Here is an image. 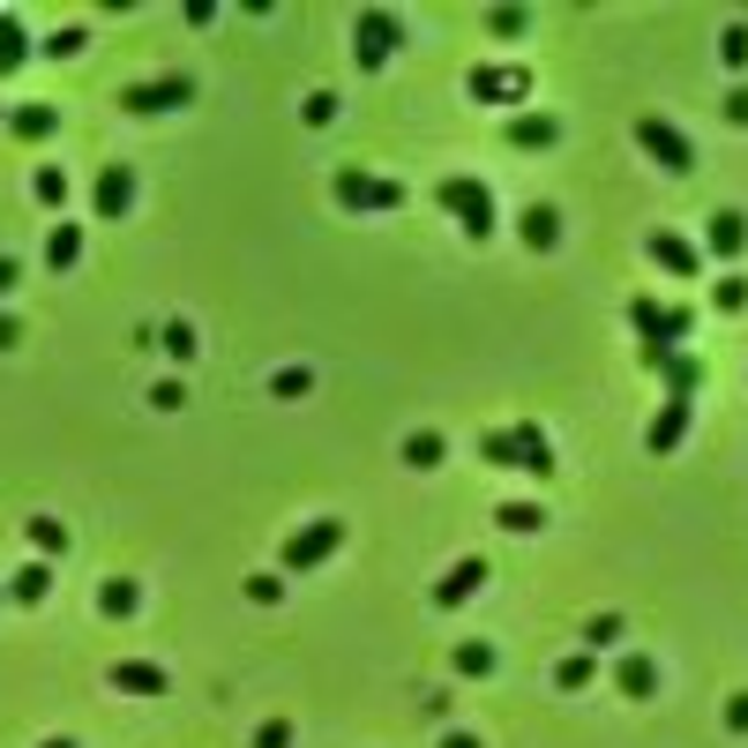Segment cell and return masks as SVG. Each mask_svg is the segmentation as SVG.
<instances>
[{
	"label": "cell",
	"mask_w": 748,
	"mask_h": 748,
	"mask_svg": "<svg viewBox=\"0 0 748 748\" xmlns=\"http://www.w3.org/2000/svg\"><path fill=\"white\" fill-rule=\"evenodd\" d=\"M31 195H38L45 209H68V172H60V166H38V172H31Z\"/></svg>",
	"instance_id": "cell-26"
},
{
	"label": "cell",
	"mask_w": 748,
	"mask_h": 748,
	"mask_svg": "<svg viewBox=\"0 0 748 748\" xmlns=\"http://www.w3.org/2000/svg\"><path fill=\"white\" fill-rule=\"evenodd\" d=\"M307 389H315V374H307V367H277V374H270V397H307Z\"/></svg>",
	"instance_id": "cell-35"
},
{
	"label": "cell",
	"mask_w": 748,
	"mask_h": 748,
	"mask_svg": "<svg viewBox=\"0 0 748 748\" xmlns=\"http://www.w3.org/2000/svg\"><path fill=\"white\" fill-rule=\"evenodd\" d=\"M45 591H53V562H23V569L8 577V599H15V607H38Z\"/></svg>",
	"instance_id": "cell-20"
},
{
	"label": "cell",
	"mask_w": 748,
	"mask_h": 748,
	"mask_svg": "<svg viewBox=\"0 0 748 748\" xmlns=\"http://www.w3.org/2000/svg\"><path fill=\"white\" fill-rule=\"evenodd\" d=\"M614 689H622L628 704H651V696H659V659H651V651H628V659L614 666Z\"/></svg>",
	"instance_id": "cell-15"
},
{
	"label": "cell",
	"mask_w": 748,
	"mask_h": 748,
	"mask_svg": "<svg viewBox=\"0 0 748 748\" xmlns=\"http://www.w3.org/2000/svg\"><path fill=\"white\" fill-rule=\"evenodd\" d=\"M711 299H718V315H741V307H748V277H741V270H726V277L711 285Z\"/></svg>",
	"instance_id": "cell-29"
},
{
	"label": "cell",
	"mask_w": 748,
	"mask_h": 748,
	"mask_svg": "<svg viewBox=\"0 0 748 748\" xmlns=\"http://www.w3.org/2000/svg\"><path fill=\"white\" fill-rule=\"evenodd\" d=\"M113 689H121V696H143V704H158V696H172V673H166V666H150V659H121V666H113Z\"/></svg>",
	"instance_id": "cell-12"
},
{
	"label": "cell",
	"mask_w": 748,
	"mask_h": 748,
	"mask_svg": "<svg viewBox=\"0 0 748 748\" xmlns=\"http://www.w3.org/2000/svg\"><path fill=\"white\" fill-rule=\"evenodd\" d=\"M8 127H15V143H45V135L60 127V105H15Z\"/></svg>",
	"instance_id": "cell-21"
},
{
	"label": "cell",
	"mask_w": 748,
	"mask_h": 748,
	"mask_svg": "<svg viewBox=\"0 0 748 748\" xmlns=\"http://www.w3.org/2000/svg\"><path fill=\"white\" fill-rule=\"evenodd\" d=\"M38 748H76V741H38Z\"/></svg>",
	"instance_id": "cell-47"
},
{
	"label": "cell",
	"mask_w": 748,
	"mask_h": 748,
	"mask_svg": "<svg viewBox=\"0 0 748 748\" xmlns=\"http://www.w3.org/2000/svg\"><path fill=\"white\" fill-rule=\"evenodd\" d=\"M718 60H726V68H748V23H726V31H718Z\"/></svg>",
	"instance_id": "cell-32"
},
{
	"label": "cell",
	"mask_w": 748,
	"mask_h": 748,
	"mask_svg": "<svg viewBox=\"0 0 748 748\" xmlns=\"http://www.w3.org/2000/svg\"><path fill=\"white\" fill-rule=\"evenodd\" d=\"M464 90H472L479 105H524V98H532V68H517V60H479V68L464 76Z\"/></svg>",
	"instance_id": "cell-8"
},
{
	"label": "cell",
	"mask_w": 748,
	"mask_h": 748,
	"mask_svg": "<svg viewBox=\"0 0 748 748\" xmlns=\"http://www.w3.org/2000/svg\"><path fill=\"white\" fill-rule=\"evenodd\" d=\"M487 31H495V38H524V31H532V15H524V8H495V15H487Z\"/></svg>",
	"instance_id": "cell-38"
},
{
	"label": "cell",
	"mask_w": 748,
	"mask_h": 748,
	"mask_svg": "<svg viewBox=\"0 0 748 748\" xmlns=\"http://www.w3.org/2000/svg\"><path fill=\"white\" fill-rule=\"evenodd\" d=\"M188 98H195V83H188V76L172 68V76H143V83H121V113H143V121H150V113H172V105H188Z\"/></svg>",
	"instance_id": "cell-9"
},
{
	"label": "cell",
	"mask_w": 748,
	"mask_h": 748,
	"mask_svg": "<svg viewBox=\"0 0 748 748\" xmlns=\"http://www.w3.org/2000/svg\"><path fill=\"white\" fill-rule=\"evenodd\" d=\"M509 143H517V150H554V143H562V121H554V113H517V121H509Z\"/></svg>",
	"instance_id": "cell-18"
},
{
	"label": "cell",
	"mask_w": 748,
	"mask_h": 748,
	"mask_svg": "<svg viewBox=\"0 0 748 748\" xmlns=\"http://www.w3.org/2000/svg\"><path fill=\"white\" fill-rule=\"evenodd\" d=\"M45 262H53V270H76V262H83V225L60 217V225L45 233Z\"/></svg>",
	"instance_id": "cell-22"
},
{
	"label": "cell",
	"mask_w": 748,
	"mask_h": 748,
	"mask_svg": "<svg viewBox=\"0 0 748 748\" xmlns=\"http://www.w3.org/2000/svg\"><path fill=\"white\" fill-rule=\"evenodd\" d=\"M83 45H90V31H83V23H68V31H53V38H45V53H53V60H76Z\"/></svg>",
	"instance_id": "cell-34"
},
{
	"label": "cell",
	"mask_w": 748,
	"mask_h": 748,
	"mask_svg": "<svg viewBox=\"0 0 748 748\" xmlns=\"http://www.w3.org/2000/svg\"><path fill=\"white\" fill-rule=\"evenodd\" d=\"M479 457L501 464V472H532V479H546V472H554V442H546L532 419H517V427H495V434H479Z\"/></svg>",
	"instance_id": "cell-2"
},
{
	"label": "cell",
	"mask_w": 748,
	"mask_h": 748,
	"mask_svg": "<svg viewBox=\"0 0 748 748\" xmlns=\"http://www.w3.org/2000/svg\"><path fill=\"white\" fill-rule=\"evenodd\" d=\"M23 60H31V38H23V23H15V15H0V83H8Z\"/></svg>",
	"instance_id": "cell-23"
},
{
	"label": "cell",
	"mask_w": 748,
	"mask_h": 748,
	"mask_svg": "<svg viewBox=\"0 0 748 748\" xmlns=\"http://www.w3.org/2000/svg\"><path fill=\"white\" fill-rule=\"evenodd\" d=\"M337 121V98L330 90H315V98H307V127H330Z\"/></svg>",
	"instance_id": "cell-40"
},
{
	"label": "cell",
	"mask_w": 748,
	"mask_h": 748,
	"mask_svg": "<svg viewBox=\"0 0 748 748\" xmlns=\"http://www.w3.org/2000/svg\"><path fill=\"white\" fill-rule=\"evenodd\" d=\"M8 344H23V330H15V322L0 315V352H8Z\"/></svg>",
	"instance_id": "cell-46"
},
{
	"label": "cell",
	"mask_w": 748,
	"mask_h": 748,
	"mask_svg": "<svg viewBox=\"0 0 748 748\" xmlns=\"http://www.w3.org/2000/svg\"><path fill=\"white\" fill-rule=\"evenodd\" d=\"M457 673H495V644H479V636L457 644Z\"/></svg>",
	"instance_id": "cell-37"
},
{
	"label": "cell",
	"mask_w": 748,
	"mask_h": 748,
	"mask_svg": "<svg viewBox=\"0 0 748 748\" xmlns=\"http://www.w3.org/2000/svg\"><path fill=\"white\" fill-rule=\"evenodd\" d=\"M689 419H696V397H666V405H659V419L644 427V450H651V457L681 450V442H689Z\"/></svg>",
	"instance_id": "cell-10"
},
{
	"label": "cell",
	"mask_w": 748,
	"mask_h": 748,
	"mask_svg": "<svg viewBox=\"0 0 748 748\" xmlns=\"http://www.w3.org/2000/svg\"><path fill=\"white\" fill-rule=\"evenodd\" d=\"M254 748H292V718H262L254 726Z\"/></svg>",
	"instance_id": "cell-39"
},
{
	"label": "cell",
	"mask_w": 748,
	"mask_h": 748,
	"mask_svg": "<svg viewBox=\"0 0 748 748\" xmlns=\"http://www.w3.org/2000/svg\"><path fill=\"white\" fill-rule=\"evenodd\" d=\"M442 748H479V734H464V726H450V734H442Z\"/></svg>",
	"instance_id": "cell-45"
},
{
	"label": "cell",
	"mask_w": 748,
	"mask_h": 748,
	"mask_svg": "<svg viewBox=\"0 0 748 748\" xmlns=\"http://www.w3.org/2000/svg\"><path fill=\"white\" fill-rule=\"evenodd\" d=\"M405 464H412V472H434V464H442V434H434V427L405 434Z\"/></svg>",
	"instance_id": "cell-25"
},
{
	"label": "cell",
	"mask_w": 748,
	"mask_h": 748,
	"mask_svg": "<svg viewBox=\"0 0 748 748\" xmlns=\"http://www.w3.org/2000/svg\"><path fill=\"white\" fill-rule=\"evenodd\" d=\"M659 382H666V397H696L704 389V360L696 352H673V360H659Z\"/></svg>",
	"instance_id": "cell-19"
},
{
	"label": "cell",
	"mask_w": 748,
	"mask_h": 748,
	"mask_svg": "<svg viewBox=\"0 0 748 748\" xmlns=\"http://www.w3.org/2000/svg\"><path fill=\"white\" fill-rule=\"evenodd\" d=\"M726 726H734V734H748V689H741V696H726Z\"/></svg>",
	"instance_id": "cell-43"
},
{
	"label": "cell",
	"mask_w": 748,
	"mask_h": 748,
	"mask_svg": "<svg viewBox=\"0 0 748 748\" xmlns=\"http://www.w3.org/2000/svg\"><path fill=\"white\" fill-rule=\"evenodd\" d=\"M330 195H337V209H367V217H382V209H405V188L397 180H382V172H360V166H337V180H330Z\"/></svg>",
	"instance_id": "cell-4"
},
{
	"label": "cell",
	"mask_w": 748,
	"mask_h": 748,
	"mask_svg": "<svg viewBox=\"0 0 748 748\" xmlns=\"http://www.w3.org/2000/svg\"><path fill=\"white\" fill-rule=\"evenodd\" d=\"M434 203L457 217V233L464 240H487L501 217H495V195H487V180H472V172H450L442 188H434Z\"/></svg>",
	"instance_id": "cell-3"
},
{
	"label": "cell",
	"mask_w": 748,
	"mask_h": 748,
	"mask_svg": "<svg viewBox=\"0 0 748 748\" xmlns=\"http://www.w3.org/2000/svg\"><path fill=\"white\" fill-rule=\"evenodd\" d=\"M248 599H254V607H277V599H285V569H262V577H248Z\"/></svg>",
	"instance_id": "cell-36"
},
{
	"label": "cell",
	"mask_w": 748,
	"mask_h": 748,
	"mask_svg": "<svg viewBox=\"0 0 748 748\" xmlns=\"http://www.w3.org/2000/svg\"><path fill=\"white\" fill-rule=\"evenodd\" d=\"M628 330L644 337V344H636V360H644V367L659 374V360H673V352L689 344L696 315H689V307H659V299L644 292V299H628Z\"/></svg>",
	"instance_id": "cell-1"
},
{
	"label": "cell",
	"mask_w": 748,
	"mask_h": 748,
	"mask_svg": "<svg viewBox=\"0 0 748 748\" xmlns=\"http://www.w3.org/2000/svg\"><path fill=\"white\" fill-rule=\"evenodd\" d=\"M591 666H599L591 651H577V659H562V666H554V689H569V696H577L583 681H591Z\"/></svg>",
	"instance_id": "cell-31"
},
{
	"label": "cell",
	"mask_w": 748,
	"mask_h": 748,
	"mask_svg": "<svg viewBox=\"0 0 748 748\" xmlns=\"http://www.w3.org/2000/svg\"><path fill=\"white\" fill-rule=\"evenodd\" d=\"M726 121H734V127H748V83H734V90H726Z\"/></svg>",
	"instance_id": "cell-42"
},
{
	"label": "cell",
	"mask_w": 748,
	"mask_h": 748,
	"mask_svg": "<svg viewBox=\"0 0 748 748\" xmlns=\"http://www.w3.org/2000/svg\"><path fill=\"white\" fill-rule=\"evenodd\" d=\"M495 524H501V532H540V524H546V509H540V501H501V509H495Z\"/></svg>",
	"instance_id": "cell-28"
},
{
	"label": "cell",
	"mask_w": 748,
	"mask_h": 748,
	"mask_svg": "<svg viewBox=\"0 0 748 748\" xmlns=\"http://www.w3.org/2000/svg\"><path fill=\"white\" fill-rule=\"evenodd\" d=\"M150 405H158V412H180V405H188V389H180V382H158V389H150Z\"/></svg>",
	"instance_id": "cell-41"
},
{
	"label": "cell",
	"mask_w": 748,
	"mask_h": 748,
	"mask_svg": "<svg viewBox=\"0 0 748 748\" xmlns=\"http://www.w3.org/2000/svg\"><path fill=\"white\" fill-rule=\"evenodd\" d=\"M31 546H38V562L68 554V524H60V517H31Z\"/></svg>",
	"instance_id": "cell-27"
},
{
	"label": "cell",
	"mask_w": 748,
	"mask_h": 748,
	"mask_svg": "<svg viewBox=\"0 0 748 748\" xmlns=\"http://www.w3.org/2000/svg\"><path fill=\"white\" fill-rule=\"evenodd\" d=\"M158 352H172V360L188 367V360H195L203 344H195V330H188V322H166V330H158Z\"/></svg>",
	"instance_id": "cell-30"
},
{
	"label": "cell",
	"mask_w": 748,
	"mask_h": 748,
	"mask_svg": "<svg viewBox=\"0 0 748 748\" xmlns=\"http://www.w3.org/2000/svg\"><path fill=\"white\" fill-rule=\"evenodd\" d=\"M90 209H98L105 225L127 217V209H135V172H127V166H105V172H98V188H90Z\"/></svg>",
	"instance_id": "cell-13"
},
{
	"label": "cell",
	"mask_w": 748,
	"mask_h": 748,
	"mask_svg": "<svg viewBox=\"0 0 748 748\" xmlns=\"http://www.w3.org/2000/svg\"><path fill=\"white\" fill-rule=\"evenodd\" d=\"M397 45H405V15H397V8H360V15H352V60H360V68H382Z\"/></svg>",
	"instance_id": "cell-5"
},
{
	"label": "cell",
	"mask_w": 748,
	"mask_h": 748,
	"mask_svg": "<svg viewBox=\"0 0 748 748\" xmlns=\"http://www.w3.org/2000/svg\"><path fill=\"white\" fill-rule=\"evenodd\" d=\"M15 285H23V262H15V254H0V299H8Z\"/></svg>",
	"instance_id": "cell-44"
},
{
	"label": "cell",
	"mask_w": 748,
	"mask_h": 748,
	"mask_svg": "<svg viewBox=\"0 0 748 748\" xmlns=\"http://www.w3.org/2000/svg\"><path fill=\"white\" fill-rule=\"evenodd\" d=\"M614 636H622V614H591V622H583V644H591V659H599Z\"/></svg>",
	"instance_id": "cell-33"
},
{
	"label": "cell",
	"mask_w": 748,
	"mask_h": 748,
	"mask_svg": "<svg viewBox=\"0 0 748 748\" xmlns=\"http://www.w3.org/2000/svg\"><path fill=\"white\" fill-rule=\"evenodd\" d=\"M487 591V562L479 554H464V562H450L442 569V583H434V607H464V599H479Z\"/></svg>",
	"instance_id": "cell-11"
},
{
	"label": "cell",
	"mask_w": 748,
	"mask_h": 748,
	"mask_svg": "<svg viewBox=\"0 0 748 748\" xmlns=\"http://www.w3.org/2000/svg\"><path fill=\"white\" fill-rule=\"evenodd\" d=\"M644 248H651V262H659L666 277H681V285H689V277H696V270H704V254L689 248V240H681V233H666V225H659V233H651V240H644Z\"/></svg>",
	"instance_id": "cell-14"
},
{
	"label": "cell",
	"mask_w": 748,
	"mask_h": 748,
	"mask_svg": "<svg viewBox=\"0 0 748 748\" xmlns=\"http://www.w3.org/2000/svg\"><path fill=\"white\" fill-rule=\"evenodd\" d=\"M704 248L718 254V262H734V254L748 248V217H741V209H711V225H704Z\"/></svg>",
	"instance_id": "cell-16"
},
{
	"label": "cell",
	"mask_w": 748,
	"mask_h": 748,
	"mask_svg": "<svg viewBox=\"0 0 748 748\" xmlns=\"http://www.w3.org/2000/svg\"><path fill=\"white\" fill-rule=\"evenodd\" d=\"M337 546H344V517H315V524H299V532L285 540L277 562H285V577H307V569H322V562H330Z\"/></svg>",
	"instance_id": "cell-7"
},
{
	"label": "cell",
	"mask_w": 748,
	"mask_h": 748,
	"mask_svg": "<svg viewBox=\"0 0 748 748\" xmlns=\"http://www.w3.org/2000/svg\"><path fill=\"white\" fill-rule=\"evenodd\" d=\"M517 240H524L532 254H554V248H562V217H554L546 203H532L524 217H517Z\"/></svg>",
	"instance_id": "cell-17"
},
{
	"label": "cell",
	"mask_w": 748,
	"mask_h": 748,
	"mask_svg": "<svg viewBox=\"0 0 748 748\" xmlns=\"http://www.w3.org/2000/svg\"><path fill=\"white\" fill-rule=\"evenodd\" d=\"M636 143H644V158H651L659 172H673V180H681V172H696V143L666 121V113H644V121H636Z\"/></svg>",
	"instance_id": "cell-6"
},
{
	"label": "cell",
	"mask_w": 748,
	"mask_h": 748,
	"mask_svg": "<svg viewBox=\"0 0 748 748\" xmlns=\"http://www.w3.org/2000/svg\"><path fill=\"white\" fill-rule=\"evenodd\" d=\"M98 607H105L113 622H127V614L143 607V583H127V577H105V591H98Z\"/></svg>",
	"instance_id": "cell-24"
}]
</instances>
